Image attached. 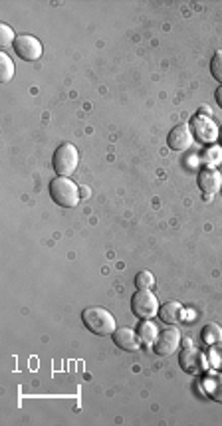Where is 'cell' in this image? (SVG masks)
<instances>
[{
  "label": "cell",
  "instance_id": "23",
  "mask_svg": "<svg viewBox=\"0 0 222 426\" xmlns=\"http://www.w3.org/2000/svg\"><path fill=\"white\" fill-rule=\"evenodd\" d=\"M221 191H222V189H221Z\"/></svg>",
  "mask_w": 222,
  "mask_h": 426
},
{
  "label": "cell",
  "instance_id": "12",
  "mask_svg": "<svg viewBox=\"0 0 222 426\" xmlns=\"http://www.w3.org/2000/svg\"><path fill=\"white\" fill-rule=\"evenodd\" d=\"M203 389H205V395L208 399L214 400V402H221L222 404V373H208L203 379Z\"/></svg>",
  "mask_w": 222,
  "mask_h": 426
},
{
  "label": "cell",
  "instance_id": "1",
  "mask_svg": "<svg viewBox=\"0 0 222 426\" xmlns=\"http://www.w3.org/2000/svg\"><path fill=\"white\" fill-rule=\"evenodd\" d=\"M83 325L92 333H96L99 337H108L113 335V331L117 330V321L111 316L105 307H87L82 312Z\"/></svg>",
  "mask_w": 222,
  "mask_h": 426
},
{
  "label": "cell",
  "instance_id": "7",
  "mask_svg": "<svg viewBox=\"0 0 222 426\" xmlns=\"http://www.w3.org/2000/svg\"><path fill=\"white\" fill-rule=\"evenodd\" d=\"M193 141L194 135L191 125L180 123L171 129V133H169V137H166V145H169L173 151H189V149L193 147Z\"/></svg>",
  "mask_w": 222,
  "mask_h": 426
},
{
  "label": "cell",
  "instance_id": "18",
  "mask_svg": "<svg viewBox=\"0 0 222 426\" xmlns=\"http://www.w3.org/2000/svg\"><path fill=\"white\" fill-rule=\"evenodd\" d=\"M210 74L222 85V50H216L214 56H212V60H210Z\"/></svg>",
  "mask_w": 222,
  "mask_h": 426
},
{
  "label": "cell",
  "instance_id": "10",
  "mask_svg": "<svg viewBox=\"0 0 222 426\" xmlns=\"http://www.w3.org/2000/svg\"><path fill=\"white\" fill-rule=\"evenodd\" d=\"M193 135L198 141H203V143H214L216 139H219V127H216V123L212 121V119H208V117H203V115H196V117H193Z\"/></svg>",
  "mask_w": 222,
  "mask_h": 426
},
{
  "label": "cell",
  "instance_id": "8",
  "mask_svg": "<svg viewBox=\"0 0 222 426\" xmlns=\"http://www.w3.org/2000/svg\"><path fill=\"white\" fill-rule=\"evenodd\" d=\"M14 52L18 58L26 60V62H34L42 56V44L38 38L22 34V36H16V40H14Z\"/></svg>",
  "mask_w": 222,
  "mask_h": 426
},
{
  "label": "cell",
  "instance_id": "6",
  "mask_svg": "<svg viewBox=\"0 0 222 426\" xmlns=\"http://www.w3.org/2000/svg\"><path fill=\"white\" fill-rule=\"evenodd\" d=\"M180 341H182L180 339V331L177 327H166V330L159 333L153 349H155V353L159 357H171V355H175L179 351Z\"/></svg>",
  "mask_w": 222,
  "mask_h": 426
},
{
  "label": "cell",
  "instance_id": "14",
  "mask_svg": "<svg viewBox=\"0 0 222 426\" xmlns=\"http://www.w3.org/2000/svg\"><path fill=\"white\" fill-rule=\"evenodd\" d=\"M159 333H161V330L153 323L151 319H143V321L139 323L137 335L143 345H155L157 337H159Z\"/></svg>",
  "mask_w": 222,
  "mask_h": 426
},
{
  "label": "cell",
  "instance_id": "17",
  "mask_svg": "<svg viewBox=\"0 0 222 426\" xmlns=\"http://www.w3.org/2000/svg\"><path fill=\"white\" fill-rule=\"evenodd\" d=\"M208 363L214 371L222 373V345H210V351H208Z\"/></svg>",
  "mask_w": 222,
  "mask_h": 426
},
{
  "label": "cell",
  "instance_id": "5",
  "mask_svg": "<svg viewBox=\"0 0 222 426\" xmlns=\"http://www.w3.org/2000/svg\"><path fill=\"white\" fill-rule=\"evenodd\" d=\"M131 309L141 319H151L159 314V300L151 289H137L131 298Z\"/></svg>",
  "mask_w": 222,
  "mask_h": 426
},
{
  "label": "cell",
  "instance_id": "13",
  "mask_svg": "<svg viewBox=\"0 0 222 426\" xmlns=\"http://www.w3.org/2000/svg\"><path fill=\"white\" fill-rule=\"evenodd\" d=\"M182 305L179 302H166L159 307V314L157 316L161 317V321L166 323V325H177L180 319H182Z\"/></svg>",
  "mask_w": 222,
  "mask_h": 426
},
{
  "label": "cell",
  "instance_id": "11",
  "mask_svg": "<svg viewBox=\"0 0 222 426\" xmlns=\"http://www.w3.org/2000/svg\"><path fill=\"white\" fill-rule=\"evenodd\" d=\"M113 343L117 345L123 351H139L141 349V339H139L137 331L129 330V327H117L113 331Z\"/></svg>",
  "mask_w": 222,
  "mask_h": 426
},
{
  "label": "cell",
  "instance_id": "15",
  "mask_svg": "<svg viewBox=\"0 0 222 426\" xmlns=\"http://www.w3.org/2000/svg\"><path fill=\"white\" fill-rule=\"evenodd\" d=\"M203 341L210 347V345H219L222 341V327L219 323H207L203 327V333H200Z\"/></svg>",
  "mask_w": 222,
  "mask_h": 426
},
{
  "label": "cell",
  "instance_id": "3",
  "mask_svg": "<svg viewBox=\"0 0 222 426\" xmlns=\"http://www.w3.org/2000/svg\"><path fill=\"white\" fill-rule=\"evenodd\" d=\"M52 165L58 177H69L76 173V169L80 165V153L71 145V143H62L54 153Z\"/></svg>",
  "mask_w": 222,
  "mask_h": 426
},
{
  "label": "cell",
  "instance_id": "16",
  "mask_svg": "<svg viewBox=\"0 0 222 426\" xmlns=\"http://www.w3.org/2000/svg\"><path fill=\"white\" fill-rule=\"evenodd\" d=\"M14 78V62L10 56L0 54V82L8 83Z\"/></svg>",
  "mask_w": 222,
  "mask_h": 426
},
{
  "label": "cell",
  "instance_id": "22",
  "mask_svg": "<svg viewBox=\"0 0 222 426\" xmlns=\"http://www.w3.org/2000/svg\"><path fill=\"white\" fill-rule=\"evenodd\" d=\"M219 137H221V143H222V133H221V135H219Z\"/></svg>",
  "mask_w": 222,
  "mask_h": 426
},
{
  "label": "cell",
  "instance_id": "19",
  "mask_svg": "<svg viewBox=\"0 0 222 426\" xmlns=\"http://www.w3.org/2000/svg\"><path fill=\"white\" fill-rule=\"evenodd\" d=\"M135 286H137V289H151L155 286V278L151 272H147V270L139 272L135 275Z\"/></svg>",
  "mask_w": 222,
  "mask_h": 426
},
{
  "label": "cell",
  "instance_id": "21",
  "mask_svg": "<svg viewBox=\"0 0 222 426\" xmlns=\"http://www.w3.org/2000/svg\"><path fill=\"white\" fill-rule=\"evenodd\" d=\"M214 99H216V103L221 105V110H222V85L219 87V90H216V92H214Z\"/></svg>",
  "mask_w": 222,
  "mask_h": 426
},
{
  "label": "cell",
  "instance_id": "9",
  "mask_svg": "<svg viewBox=\"0 0 222 426\" xmlns=\"http://www.w3.org/2000/svg\"><path fill=\"white\" fill-rule=\"evenodd\" d=\"M198 187H200V191L205 193V196H207V201H210V196L212 194H216L219 191L222 189V177L221 173L216 171V169H210V167H205V169H200V173H198Z\"/></svg>",
  "mask_w": 222,
  "mask_h": 426
},
{
  "label": "cell",
  "instance_id": "2",
  "mask_svg": "<svg viewBox=\"0 0 222 426\" xmlns=\"http://www.w3.org/2000/svg\"><path fill=\"white\" fill-rule=\"evenodd\" d=\"M50 196L58 207L74 208L80 203V189L68 177H56L50 180Z\"/></svg>",
  "mask_w": 222,
  "mask_h": 426
},
{
  "label": "cell",
  "instance_id": "20",
  "mask_svg": "<svg viewBox=\"0 0 222 426\" xmlns=\"http://www.w3.org/2000/svg\"><path fill=\"white\" fill-rule=\"evenodd\" d=\"M14 40H16V36H14L12 28L8 24H0V44H2V48L14 46Z\"/></svg>",
  "mask_w": 222,
  "mask_h": 426
},
{
  "label": "cell",
  "instance_id": "4",
  "mask_svg": "<svg viewBox=\"0 0 222 426\" xmlns=\"http://www.w3.org/2000/svg\"><path fill=\"white\" fill-rule=\"evenodd\" d=\"M179 365L182 371L191 373V375H203V373H208V367H210L208 355H205L200 349L191 347L189 343H187V347L180 351Z\"/></svg>",
  "mask_w": 222,
  "mask_h": 426
}]
</instances>
